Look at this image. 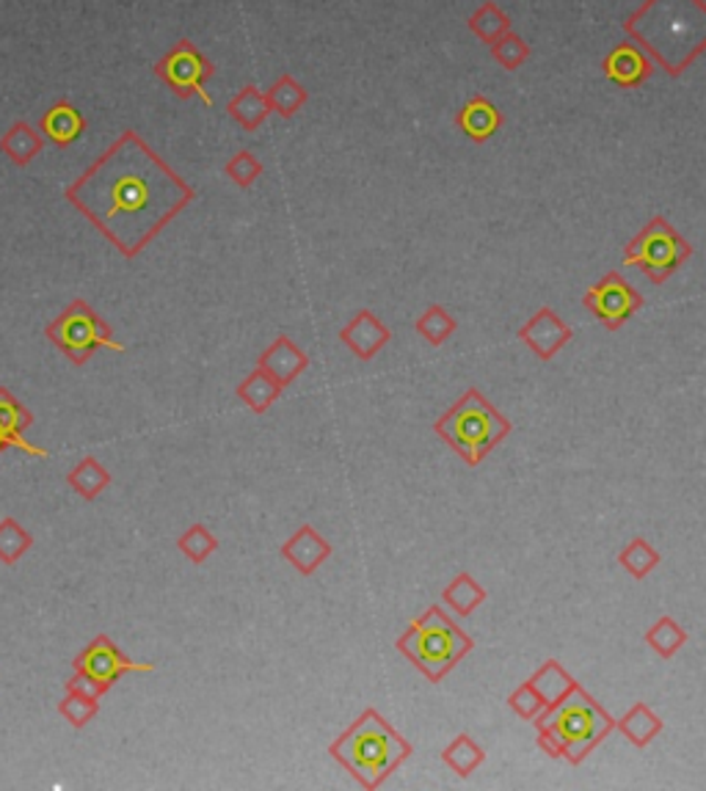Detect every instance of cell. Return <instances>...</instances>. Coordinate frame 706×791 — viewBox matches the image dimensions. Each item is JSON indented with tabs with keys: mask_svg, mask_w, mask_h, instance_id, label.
I'll use <instances>...</instances> for the list:
<instances>
[{
	"mask_svg": "<svg viewBox=\"0 0 706 791\" xmlns=\"http://www.w3.org/2000/svg\"><path fill=\"white\" fill-rule=\"evenodd\" d=\"M624 31L671 77H679L706 50V6L704 0H646L626 17Z\"/></svg>",
	"mask_w": 706,
	"mask_h": 791,
	"instance_id": "obj_2",
	"label": "cell"
},
{
	"mask_svg": "<svg viewBox=\"0 0 706 791\" xmlns=\"http://www.w3.org/2000/svg\"><path fill=\"white\" fill-rule=\"evenodd\" d=\"M64 689L66 693H75V695H86V698H94V700H100L105 693H108L103 684H97L94 678H89L86 673H77V670H75V676L64 684Z\"/></svg>",
	"mask_w": 706,
	"mask_h": 791,
	"instance_id": "obj_39",
	"label": "cell"
},
{
	"mask_svg": "<svg viewBox=\"0 0 706 791\" xmlns=\"http://www.w3.org/2000/svg\"><path fill=\"white\" fill-rule=\"evenodd\" d=\"M66 482L72 486V491L81 493L86 502H92V499H97L100 493L111 486V472L97 461V458L86 456L77 467L70 469Z\"/></svg>",
	"mask_w": 706,
	"mask_h": 791,
	"instance_id": "obj_26",
	"label": "cell"
},
{
	"mask_svg": "<svg viewBox=\"0 0 706 791\" xmlns=\"http://www.w3.org/2000/svg\"><path fill=\"white\" fill-rule=\"evenodd\" d=\"M519 340H522L538 358L547 362V358H552L554 353L571 340V329L554 315L549 306H541V310L519 329Z\"/></svg>",
	"mask_w": 706,
	"mask_h": 791,
	"instance_id": "obj_12",
	"label": "cell"
},
{
	"mask_svg": "<svg viewBox=\"0 0 706 791\" xmlns=\"http://www.w3.org/2000/svg\"><path fill=\"white\" fill-rule=\"evenodd\" d=\"M329 753L356 778L359 787L378 789L412 756V745L370 706L334 739Z\"/></svg>",
	"mask_w": 706,
	"mask_h": 791,
	"instance_id": "obj_4",
	"label": "cell"
},
{
	"mask_svg": "<svg viewBox=\"0 0 706 791\" xmlns=\"http://www.w3.org/2000/svg\"><path fill=\"white\" fill-rule=\"evenodd\" d=\"M282 558L288 560L299 574L310 576L332 558V543L323 541L315 527L304 524L295 530V535H290L288 541L282 543Z\"/></svg>",
	"mask_w": 706,
	"mask_h": 791,
	"instance_id": "obj_15",
	"label": "cell"
},
{
	"mask_svg": "<svg viewBox=\"0 0 706 791\" xmlns=\"http://www.w3.org/2000/svg\"><path fill=\"white\" fill-rule=\"evenodd\" d=\"M177 547H179V552L190 560V563L201 565L218 549V538L212 535L205 524H194L177 538Z\"/></svg>",
	"mask_w": 706,
	"mask_h": 791,
	"instance_id": "obj_34",
	"label": "cell"
},
{
	"mask_svg": "<svg viewBox=\"0 0 706 791\" xmlns=\"http://www.w3.org/2000/svg\"><path fill=\"white\" fill-rule=\"evenodd\" d=\"M44 336L70 358L72 364L83 367L100 347H108L114 353H125V345L114 340V331L83 299H75L59 318L50 320Z\"/></svg>",
	"mask_w": 706,
	"mask_h": 791,
	"instance_id": "obj_7",
	"label": "cell"
},
{
	"mask_svg": "<svg viewBox=\"0 0 706 791\" xmlns=\"http://www.w3.org/2000/svg\"><path fill=\"white\" fill-rule=\"evenodd\" d=\"M619 563L624 565L635 580H646V576L663 563V558H660V552L646 541V538H632V541L624 547V552L619 554Z\"/></svg>",
	"mask_w": 706,
	"mask_h": 791,
	"instance_id": "obj_30",
	"label": "cell"
},
{
	"mask_svg": "<svg viewBox=\"0 0 706 791\" xmlns=\"http://www.w3.org/2000/svg\"><path fill=\"white\" fill-rule=\"evenodd\" d=\"M42 133L28 125V122H14V125L6 131V136L0 138V153L14 163V166H28L37 155H42Z\"/></svg>",
	"mask_w": 706,
	"mask_h": 791,
	"instance_id": "obj_20",
	"label": "cell"
},
{
	"mask_svg": "<svg viewBox=\"0 0 706 791\" xmlns=\"http://www.w3.org/2000/svg\"><path fill=\"white\" fill-rule=\"evenodd\" d=\"M31 425H33V414L28 412L14 395H11V389L0 386V434H3V439L9 441V447H17V450H22L25 456L44 461V458H50V452L42 450V447L31 445V441H25V436H22V430L31 428Z\"/></svg>",
	"mask_w": 706,
	"mask_h": 791,
	"instance_id": "obj_16",
	"label": "cell"
},
{
	"mask_svg": "<svg viewBox=\"0 0 706 791\" xmlns=\"http://www.w3.org/2000/svg\"><path fill=\"white\" fill-rule=\"evenodd\" d=\"M395 645L430 684H439L475 648V639L439 604H430L408 624Z\"/></svg>",
	"mask_w": 706,
	"mask_h": 791,
	"instance_id": "obj_5",
	"label": "cell"
},
{
	"mask_svg": "<svg viewBox=\"0 0 706 791\" xmlns=\"http://www.w3.org/2000/svg\"><path fill=\"white\" fill-rule=\"evenodd\" d=\"M224 174H227L229 179H232L238 188H251V185L260 179L262 174V163L257 160L255 153H249V149H243V153L232 155V158L227 160V166H224Z\"/></svg>",
	"mask_w": 706,
	"mask_h": 791,
	"instance_id": "obj_37",
	"label": "cell"
},
{
	"mask_svg": "<svg viewBox=\"0 0 706 791\" xmlns=\"http://www.w3.org/2000/svg\"><path fill=\"white\" fill-rule=\"evenodd\" d=\"M284 386H279L271 375L262 367H255L243 381L238 384V397L251 408L255 414H266L273 403L282 397Z\"/></svg>",
	"mask_w": 706,
	"mask_h": 791,
	"instance_id": "obj_23",
	"label": "cell"
},
{
	"mask_svg": "<svg viewBox=\"0 0 706 791\" xmlns=\"http://www.w3.org/2000/svg\"><path fill=\"white\" fill-rule=\"evenodd\" d=\"M491 55H495V61L502 66V70L513 72L530 59V44L525 42L519 33L508 31V33H502L500 39H495V42H491Z\"/></svg>",
	"mask_w": 706,
	"mask_h": 791,
	"instance_id": "obj_35",
	"label": "cell"
},
{
	"mask_svg": "<svg viewBox=\"0 0 706 791\" xmlns=\"http://www.w3.org/2000/svg\"><path fill=\"white\" fill-rule=\"evenodd\" d=\"M442 761L456 772L458 778H469L475 770L486 764V750L475 742L469 733H458L445 750H442Z\"/></svg>",
	"mask_w": 706,
	"mask_h": 791,
	"instance_id": "obj_25",
	"label": "cell"
},
{
	"mask_svg": "<svg viewBox=\"0 0 706 791\" xmlns=\"http://www.w3.org/2000/svg\"><path fill=\"white\" fill-rule=\"evenodd\" d=\"M6 447H9V441H6V439H3V434H0V452H3Z\"/></svg>",
	"mask_w": 706,
	"mask_h": 791,
	"instance_id": "obj_40",
	"label": "cell"
},
{
	"mask_svg": "<svg viewBox=\"0 0 706 791\" xmlns=\"http://www.w3.org/2000/svg\"><path fill=\"white\" fill-rule=\"evenodd\" d=\"M693 257V246L682 238L668 218L657 216L626 243L624 266L641 268L654 284L674 277Z\"/></svg>",
	"mask_w": 706,
	"mask_h": 791,
	"instance_id": "obj_8",
	"label": "cell"
},
{
	"mask_svg": "<svg viewBox=\"0 0 706 791\" xmlns=\"http://www.w3.org/2000/svg\"><path fill=\"white\" fill-rule=\"evenodd\" d=\"M538 728V745L552 759H565L569 764H582L610 737L615 728L613 717L599 706L585 689L577 684L569 695L554 706H547L538 717H532Z\"/></svg>",
	"mask_w": 706,
	"mask_h": 791,
	"instance_id": "obj_3",
	"label": "cell"
},
{
	"mask_svg": "<svg viewBox=\"0 0 706 791\" xmlns=\"http://www.w3.org/2000/svg\"><path fill=\"white\" fill-rule=\"evenodd\" d=\"M615 728H619L621 733H624L626 739H630L635 748H648L652 745V739L657 737L660 731H663V720H660L657 715H654V709L648 704H635L630 711H626L624 717H619L615 720Z\"/></svg>",
	"mask_w": 706,
	"mask_h": 791,
	"instance_id": "obj_22",
	"label": "cell"
},
{
	"mask_svg": "<svg viewBox=\"0 0 706 791\" xmlns=\"http://www.w3.org/2000/svg\"><path fill=\"white\" fill-rule=\"evenodd\" d=\"M456 329H458L456 318H453L450 312H447L445 306H439V304L428 306V310H425L423 315H419V320H417V331L434 347L445 345V342L450 340L453 331H456Z\"/></svg>",
	"mask_w": 706,
	"mask_h": 791,
	"instance_id": "obj_33",
	"label": "cell"
},
{
	"mask_svg": "<svg viewBox=\"0 0 706 791\" xmlns=\"http://www.w3.org/2000/svg\"><path fill=\"white\" fill-rule=\"evenodd\" d=\"M153 72L179 100H188L194 97V94H199V100L207 108L212 105V97L205 92V86L207 81L216 75V66H212L210 59H205V53H201L190 39H179L175 48L153 66Z\"/></svg>",
	"mask_w": 706,
	"mask_h": 791,
	"instance_id": "obj_9",
	"label": "cell"
},
{
	"mask_svg": "<svg viewBox=\"0 0 706 791\" xmlns=\"http://www.w3.org/2000/svg\"><path fill=\"white\" fill-rule=\"evenodd\" d=\"M390 336H392V331L386 329V325L381 323V320L375 318L370 310L359 312V315L353 318L343 331H340V340H343V345L349 347L353 356L362 358V362L373 358L375 353H378L381 347L390 342Z\"/></svg>",
	"mask_w": 706,
	"mask_h": 791,
	"instance_id": "obj_17",
	"label": "cell"
},
{
	"mask_svg": "<svg viewBox=\"0 0 706 791\" xmlns=\"http://www.w3.org/2000/svg\"><path fill=\"white\" fill-rule=\"evenodd\" d=\"M508 706H511L522 720H532V717H538L543 711V700L538 698V693L530 687V681H525L522 687H517L508 695Z\"/></svg>",
	"mask_w": 706,
	"mask_h": 791,
	"instance_id": "obj_38",
	"label": "cell"
},
{
	"mask_svg": "<svg viewBox=\"0 0 706 791\" xmlns=\"http://www.w3.org/2000/svg\"><path fill=\"white\" fill-rule=\"evenodd\" d=\"M59 715L64 717L72 728H77V731H81V728H86L89 722L100 715V700L86 698V695L66 693L59 704Z\"/></svg>",
	"mask_w": 706,
	"mask_h": 791,
	"instance_id": "obj_36",
	"label": "cell"
},
{
	"mask_svg": "<svg viewBox=\"0 0 706 791\" xmlns=\"http://www.w3.org/2000/svg\"><path fill=\"white\" fill-rule=\"evenodd\" d=\"M72 670L86 673L89 678H94V681L103 684L105 689H111L125 673H153L155 665H149V662H133L131 656H125L116 648V643L108 634H97V637L72 659Z\"/></svg>",
	"mask_w": 706,
	"mask_h": 791,
	"instance_id": "obj_11",
	"label": "cell"
},
{
	"mask_svg": "<svg viewBox=\"0 0 706 791\" xmlns=\"http://www.w3.org/2000/svg\"><path fill=\"white\" fill-rule=\"evenodd\" d=\"M602 70L615 86L637 89L646 83L654 72V61L637 48L635 42H621L619 48L610 50L602 61Z\"/></svg>",
	"mask_w": 706,
	"mask_h": 791,
	"instance_id": "obj_13",
	"label": "cell"
},
{
	"mask_svg": "<svg viewBox=\"0 0 706 791\" xmlns=\"http://www.w3.org/2000/svg\"><path fill=\"white\" fill-rule=\"evenodd\" d=\"M268 103H271V114H279L282 119H290V116L299 114L307 105L310 94L307 89L295 81L293 75H282L271 89L266 92Z\"/></svg>",
	"mask_w": 706,
	"mask_h": 791,
	"instance_id": "obj_28",
	"label": "cell"
},
{
	"mask_svg": "<svg viewBox=\"0 0 706 791\" xmlns=\"http://www.w3.org/2000/svg\"><path fill=\"white\" fill-rule=\"evenodd\" d=\"M227 111L229 116L243 127V131L255 133L257 127L268 119V114H271V103H268V97L255 86V83H249V86H243L232 100H229Z\"/></svg>",
	"mask_w": 706,
	"mask_h": 791,
	"instance_id": "obj_21",
	"label": "cell"
},
{
	"mask_svg": "<svg viewBox=\"0 0 706 791\" xmlns=\"http://www.w3.org/2000/svg\"><path fill=\"white\" fill-rule=\"evenodd\" d=\"M646 643L652 645V651L657 656H663V659H674V656L679 654L682 645L687 643V632L682 629L671 615H663V618L646 632Z\"/></svg>",
	"mask_w": 706,
	"mask_h": 791,
	"instance_id": "obj_32",
	"label": "cell"
},
{
	"mask_svg": "<svg viewBox=\"0 0 706 791\" xmlns=\"http://www.w3.org/2000/svg\"><path fill=\"white\" fill-rule=\"evenodd\" d=\"M469 31L480 39V42L491 44L495 39H500L502 33L511 31V17L495 3V0H486V3L478 6L473 17H469Z\"/></svg>",
	"mask_w": 706,
	"mask_h": 791,
	"instance_id": "obj_29",
	"label": "cell"
},
{
	"mask_svg": "<svg viewBox=\"0 0 706 791\" xmlns=\"http://www.w3.org/2000/svg\"><path fill=\"white\" fill-rule=\"evenodd\" d=\"M434 430L469 467H478L511 434L513 425L478 389H467L445 417L436 419Z\"/></svg>",
	"mask_w": 706,
	"mask_h": 791,
	"instance_id": "obj_6",
	"label": "cell"
},
{
	"mask_svg": "<svg viewBox=\"0 0 706 791\" xmlns=\"http://www.w3.org/2000/svg\"><path fill=\"white\" fill-rule=\"evenodd\" d=\"M528 681H530V687L538 693V698L543 700V709H547V706H554L560 698H563V695H569L571 689L577 687L574 678L563 670V665H560L558 659L543 662V665L532 673Z\"/></svg>",
	"mask_w": 706,
	"mask_h": 791,
	"instance_id": "obj_24",
	"label": "cell"
},
{
	"mask_svg": "<svg viewBox=\"0 0 706 791\" xmlns=\"http://www.w3.org/2000/svg\"><path fill=\"white\" fill-rule=\"evenodd\" d=\"M257 367L266 370V373L271 375L279 386H284V389H288V386L293 384V381L299 378L307 367H310V356H307V353L301 351V347L295 345L290 336L282 334L273 340V345H268L266 351L260 353V358H257Z\"/></svg>",
	"mask_w": 706,
	"mask_h": 791,
	"instance_id": "obj_14",
	"label": "cell"
},
{
	"mask_svg": "<svg viewBox=\"0 0 706 791\" xmlns=\"http://www.w3.org/2000/svg\"><path fill=\"white\" fill-rule=\"evenodd\" d=\"M442 602H445L456 615L469 618V615H473L475 610L486 602V591L473 580V574H467V571H464V574H456V580L445 587V593H442Z\"/></svg>",
	"mask_w": 706,
	"mask_h": 791,
	"instance_id": "obj_27",
	"label": "cell"
},
{
	"mask_svg": "<svg viewBox=\"0 0 706 791\" xmlns=\"http://www.w3.org/2000/svg\"><path fill=\"white\" fill-rule=\"evenodd\" d=\"M194 196L136 131L122 133L64 190V199L127 260H136Z\"/></svg>",
	"mask_w": 706,
	"mask_h": 791,
	"instance_id": "obj_1",
	"label": "cell"
},
{
	"mask_svg": "<svg viewBox=\"0 0 706 791\" xmlns=\"http://www.w3.org/2000/svg\"><path fill=\"white\" fill-rule=\"evenodd\" d=\"M86 131V119L81 111L70 103V100H59L55 105H50V111H44L42 122H39V133L42 138H48L53 147H70Z\"/></svg>",
	"mask_w": 706,
	"mask_h": 791,
	"instance_id": "obj_18",
	"label": "cell"
},
{
	"mask_svg": "<svg viewBox=\"0 0 706 791\" xmlns=\"http://www.w3.org/2000/svg\"><path fill=\"white\" fill-rule=\"evenodd\" d=\"M33 547V535L17 519L6 516L0 521V563L17 565Z\"/></svg>",
	"mask_w": 706,
	"mask_h": 791,
	"instance_id": "obj_31",
	"label": "cell"
},
{
	"mask_svg": "<svg viewBox=\"0 0 706 791\" xmlns=\"http://www.w3.org/2000/svg\"><path fill=\"white\" fill-rule=\"evenodd\" d=\"M585 310L591 312L608 331H619L637 310L643 306V295L621 277L619 271H610L591 284V290L582 299Z\"/></svg>",
	"mask_w": 706,
	"mask_h": 791,
	"instance_id": "obj_10",
	"label": "cell"
},
{
	"mask_svg": "<svg viewBox=\"0 0 706 791\" xmlns=\"http://www.w3.org/2000/svg\"><path fill=\"white\" fill-rule=\"evenodd\" d=\"M456 125L458 131H461L467 138H473L475 144H484L502 127V114L491 100L475 94V97L458 111Z\"/></svg>",
	"mask_w": 706,
	"mask_h": 791,
	"instance_id": "obj_19",
	"label": "cell"
}]
</instances>
